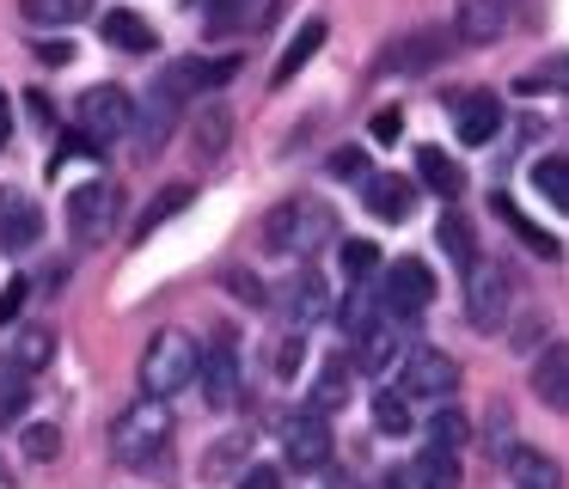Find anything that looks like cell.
Here are the masks:
<instances>
[{"mask_svg":"<svg viewBox=\"0 0 569 489\" xmlns=\"http://www.w3.org/2000/svg\"><path fill=\"white\" fill-rule=\"evenodd\" d=\"M337 239V208L325 196H288L263 214V251L276 257H312Z\"/></svg>","mask_w":569,"mask_h":489,"instance_id":"6da1fadb","label":"cell"},{"mask_svg":"<svg viewBox=\"0 0 569 489\" xmlns=\"http://www.w3.org/2000/svg\"><path fill=\"white\" fill-rule=\"evenodd\" d=\"M166 447H172V398L141 391V398L111 422V452H117V465H136L141 471V465H153Z\"/></svg>","mask_w":569,"mask_h":489,"instance_id":"7a4b0ae2","label":"cell"},{"mask_svg":"<svg viewBox=\"0 0 569 489\" xmlns=\"http://www.w3.org/2000/svg\"><path fill=\"white\" fill-rule=\"evenodd\" d=\"M202 379V349L184 337V330H153L148 349H141V391L153 398H178L184 386Z\"/></svg>","mask_w":569,"mask_h":489,"instance_id":"3957f363","label":"cell"},{"mask_svg":"<svg viewBox=\"0 0 569 489\" xmlns=\"http://www.w3.org/2000/svg\"><path fill=\"white\" fill-rule=\"evenodd\" d=\"M136 117H141V104H136V92H129V86H87V92H80V104H74L80 134H87V141H99V153L111 141H129V134H136Z\"/></svg>","mask_w":569,"mask_h":489,"instance_id":"277c9868","label":"cell"},{"mask_svg":"<svg viewBox=\"0 0 569 489\" xmlns=\"http://www.w3.org/2000/svg\"><path fill=\"white\" fill-rule=\"evenodd\" d=\"M117 227H123V190L104 178L80 183V190H68V232H74L80 244H104L117 239Z\"/></svg>","mask_w":569,"mask_h":489,"instance_id":"5b68a950","label":"cell"},{"mask_svg":"<svg viewBox=\"0 0 569 489\" xmlns=\"http://www.w3.org/2000/svg\"><path fill=\"white\" fill-rule=\"evenodd\" d=\"M515 288H520L515 269H508V263H483V257H478V263L466 269V318L478 330H502L508 312H515Z\"/></svg>","mask_w":569,"mask_h":489,"instance_id":"8992f818","label":"cell"},{"mask_svg":"<svg viewBox=\"0 0 569 489\" xmlns=\"http://www.w3.org/2000/svg\"><path fill=\"white\" fill-rule=\"evenodd\" d=\"M331 452H337V440H331V416L319 410V403H307V410H295L282 422V459H288V471H325L331 465Z\"/></svg>","mask_w":569,"mask_h":489,"instance_id":"52a82bcc","label":"cell"},{"mask_svg":"<svg viewBox=\"0 0 569 489\" xmlns=\"http://www.w3.org/2000/svg\"><path fill=\"white\" fill-rule=\"evenodd\" d=\"M398 386L410 391V398H429V403H447L459 391V361L447 349H435V342H417V349L398 361Z\"/></svg>","mask_w":569,"mask_h":489,"instance_id":"ba28073f","label":"cell"},{"mask_svg":"<svg viewBox=\"0 0 569 489\" xmlns=\"http://www.w3.org/2000/svg\"><path fill=\"white\" fill-rule=\"evenodd\" d=\"M380 293H386V312L392 318H422L435 306V269L422 257H392L380 269Z\"/></svg>","mask_w":569,"mask_h":489,"instance_id":"9c48e42d","label":"cell"},{"mask_svg":"<svg viewBox=\"0 0 569 489\" xmlns=\"http://www.w3.org/2000/svg\"><path fill=\"white\" fill-rule=\"evenodd\" d=\"M233 73H239V56H178L166 61V73L153 86H166L178 98H202V92H221Z\"/></svg>","mask_w":569,"mask_h":489,"instance_id":"30bf717a","label":"cell"},{"mask_svg":"<svg viewBox=\"0 0 569 489\" xmlns=\"http://www.w3.org/2000/svg\"><path fill=\"white\" fill-rule=\"evenodd\" d=\"M459 43H466L459 31H417V37H398V43L386 49L380 61H373V73H422V68H435L441 56H453Z\"/></svg>","mask_w":569,"mask_h":489,"instance_id":"8fae6325","label":"cell"},{"mask_svg":"<svg viewBox=\"0 0 569 489\" xmlns=\"http://www.w3.org/2000/svg\"><path fill=\"white\" fill-rule=\"evenodd\" d=\"M276 312H282L295 330H307V325H319V318H331L337 306H331V288H325L319 269H300V276L282 281V293H276Z\"/></svg>","mask_w":569,"mask_h":489,"instance_id":"7c38bea8","label":"cell"},{"mask_svg":"<svg viewBox=\"0 0 569 489\" xmlns=\"http://www.w3.org/2000/svg\"><path fill=\"white\" fill-rule=\"evenodd\" d=\"M202 398L214 410H233L239 403V342L233 330H214V342L202 349Z\"/></svg>","mask_w":569,"mask_h":489,"instance_id":"4fadbf2b","label":"cell"},{"mask_svg":"<svg viewBox=\"0 0 569 489\" xmlns=\"http://www.w3.org/2000/svg\"><path fill=\"white\" fill-rule=\"evenodd\" d=\"M447 117H453L459 147H490L496 129H502V98L496 92H459V98H447Z\"/></svg>","mask_w":569,"mask_h":489,"instance_id":"5bb4252c","label":"cell"},{"mask_svg":"<svg viewBox=\"0 0 569 489\" xmlns=\"http://www.w3.org/2000/svg\"><path fill=\"white\" fill-rule=\"evenodd\" d=\"M178 110H184V98L178 92H166V86H153V98L141 104V117H136V159H160V147L172 141V129H178Z\"/></svg>","mask_w":569,"mask_h":489,"instance_id":"9a60e30c","label":"cell"},{"mask_svg":"<svg viewBox=\"0 0 569 489\" xmlns=\"http://www.w3.org/2000/svg\"><path fill=\"white\" fill-rule=\"evenodd\" d=\"M527 386H532V398H539L545 410L569 416V342H545V349L532 355Z\"/></svg>","mask_w":569,"mask_h":489,"instance_id":"2e32d148","label":"cell"},{"mask_svg":"<svg viewBox=\"0 0 569 489\" xmlns=\"http://www.w3.org/2000/svg\"><path fill=\"white\" fill-rule=\"evenodd\" d=\"M43 239V208L19 190H0V251H31Z\"/></svg>","mask_w":569,"mask_h":489,"instance_id":"e0dca14e","label":"cell"},{"mask_svg":"<svg viewBox=\"0 0 569 489\" xmlns=\"http://www.w3.org/2000/svg\"><path fill=\"white\" fill-rule=\"evenodd\" d=\"M508 19H515V0H459L453 12V31L466 37V43H496V37L508 31Z\"/></svg>","mask_w":569,"mask_h":489,"instance_id":"ac0fdd59","label":"cell"},{"mask_svg":"<svg viewBox=\"0 0 569 489\" xmlns=\"http://www.w3.org/2000/svg\"><path fill=\"white\" fill-rule=\"evenodd\" d=\"M361 202H368V214H380V220H410L417 214V183L398 178V171H373V178L361 183Z\"/></svg>","mask_w":569,"mask_h":489,"instance_id":"d6986e66","label":"cell"},{"mask_svg":"<svg viewBox=\"0 0 569 489\" xmlns=\"http://www.w3.org/2000/svg\"><path fill=\"white\" fill-rule=\"evenodd\" d=\"M202 19H209L214 37H227V31H258V24L276 19V0H202Z\"/></svg>","mask_w":569,"mask_h":489,"instance_id":"ffe728a7","label":"cell"},{"mask_svg":"<svg viewBox=\"0 0 569 489\" xmlns=\"http://www.w3.org/2000/svg\"><path fill=\"white\" fill-rule=\"evenodd\" d=\"M502 471H508L515 489H563V465H557L551 452H539V447H515L502 459Z\"/></svg>","mask_w":569,"mask_h":489,"instance_id":"44dd1931","label":"cell"},{"mask_svg":"<svg viewBox=\"0 0 569 489\" xmlns=\"http://www.w3.org/2000/svg\"><path fill=\"white\" fill-rule=\"evenodd\" d=\"M349 398H356V355H331V361L312 373V403H319L325 416H337Z\"/></svg>","mask_w":569,"mask_h":489,"instance_id":"7402d4cb","label":"cell"},{"mask_svg":"<svg viewBox=\"0 0 569 489\" xmlns=\"http://www.w3.org/2000/svg\"><path fill=\"white\" fill-rule=\"evenodd\" d=\"M417 178H422V190H435L441 202H459V196H466V171H459V159L441 153V147H417Z\"/></svg>","mask_w":569,"mask_h":489,"instance_id":"603a6c76","label":"cell"},{"mask_svg":"<svg viewBox=\"0 0 569 489\" xmlns=\"http://www.w3.org/2000/svg\"><path fill=\"white\" fill-rule=\"evenodd\" d=\"M99 31H104V43L123 49V56H148L153 49V24L141 19V12H129V7H111L99 19Z\"/></svg>","mask_w":569,"mask_h":489,"instance_id":"cb8c5ba5","label":"cell"},{"mask_svg":"<svg viewBox=\"0 0 569 489\" xmlns=\"http://www.w3.org/2000/svg\"><path fill=\"white\" fill-rule=\"evenodd\" d=\"M410 477H417V489H466L459 452H453V447H429V440H422V452H417V465H410Z\"/></svg>","mask_w":569,"mask_h":489,"instance_id":"d4e9b609","label":"cell"},{"mask_svg":"<svg viewBox=\"0 0 569 489\" xmlns=\"http://www.w3.org/2000/svg\"><path fill=\"white\" fill-rule=\"evenodd\" d=\"M386 318V293L380 288H368V281H356V288H349V300L337 306V325H343V337L356 342L361 330H373Z\"/></svg>","mask_w":569,"mask_h":489,"instance_id":"484cf974","label":"cell"},{"mask_svg":"<svg viewBox=\"0 0 569 489\" xmlns=\"http://www.w3.org/2000/svg\"><path fill=\"white\" fill-rule=\"evenodd\" d=\"M92 7H99V0H19L26 24H38V31H68V24L92 19Z\"/></svg>","mask_w":569,"mask_h":489,"instance_id":"4316f807","label":"cell"},{"mask_svg":"<svg viewBox=\"0 0 569 489\" xmlns=\"http://www.w3.org/2000/svg\"><path fill=\"white\" fill-rule=\"evenodd\" d=\"M190 202H197V183H172V190H160V196L148 202V214L136 220V232H129V239H136V244H141V239H153V232H160L166 220H178Z\"/></svg>","mask_w":569,"mask_h":489,"instance_id":"83f0119b","label":"cell"},{"mask_svg":"<svg viewBox=\"0 0 569 489\" xmlns=\"http://www.w3.org/2000/svg\"><path fill=\"white\" fill-rule=\"evenodd\" d=\"M349 355H356V367H361V373H380V367L398 355V325H392V312H386L373 330H361V337L349 342Z\"/></svg>","mask_w":569,"mask_h":489,"instance_id":"f1b7e54d","label":"cell"},{"mask_svg":"<svg viewBox=\"0 0 569 489\" xmlns=\"http://www.w3.org/2000/svg\"><path fill=\"white\" fill-rule=\"evenodd\" d=\"M319 49H325V19H307V24H300V31H295V37H288L282 61H276V86H288V80H295V73L307 68V61L319 56Z\"/></svg>","mask_w":569,"mask_h":489,"instance_id":"f546056e","label":"cell"},{"mask_svg":"<svg viewBox=\"0 0 569 489\" xmlns=\"http://www.w3.org/2000/svg\"><path fill=\"white\" fill-rule=\"evenodd\" d=\"M7 361L26 367V373H43V367L56 361V325H26V330H19V342L7 349Z\"/></svg>","mask_w":569,"mask_h":489,"instance_id":"4dcf8cb0","label":"cell"},{"mask_svg":"<svg viewBox=\"0 0 569 489\" xmlns=\"http://www.w3.org/2000/svg\"><path fill=\"white\" fill-rule=\"evenodd\" d=\"M532 190H539L545 202L557 208V214H569V153H545V159H532Z\"/></svg>","mask_w":569,"mask_h":489,"instance_id":"1f68e13d","label":"cell"},{"mask_svg":"<svg viewBox=\"0 0 569 489\" xmlns=\"http://www.w3.org/2000/svg\"><path fill=\"white\" fill-rule=\"evenodd\" d=\"M435 239H441V251L453 257L459 269H471V263H478V232H471V220H466V214H453V208H447V214H441V227H435Z\"/></svg>","mask_w":569,"mask_h":489,"instance_id":"d6a6232c","label":"cell"},{"mask_svg":"<svg viewBox=\"0 0 569 489\" xmlns=\"http://www.w3.org/2000/svg\"><path fill=\"white\" fill-rule=\"evenodd\" d=\"M410 391L405 386H392V391H380V398H373V428H380V435H410V422H417V416H410Z\"/></svg>","mask_w":569,"mask_h":489,"instance_id":"836d02e7","label":"cell"},{"mask_svg":"<svg viewBox=\"0 0 569 489\" xmlns=\"http://www.w3.org/2000/svg\"><path fill=\"white\" fill-rule=\"evenodd\" d=\"M227 134H233V110H227V104H209V110L197 117V153H202V159H221V153H227Z\"/></svg>","mask_w":569,"mask_h":489,"instance_id":"e575fe53","label":"cell"},{"mask_svg":"<svg viewBox=\"0 0 569 489\" xmlns=\"http://www.w3.org/2000/svg\"><path fill=\"white\" fill-rule=\"evenodd\" d=\"M496 214H502L508 227H515L520 239H527V251H532V257H563V244H557V239H551V232H545V227H532V220L520 214L515 202H508V196H496Z\"/></svg>","mask_w":569,"mask_h":489,"instance_id":"d590c367","label":"cell"},{"mask_svg":"<svg viewBox=\"0 0 569 489\" xmlns=\"http://www.w3.org/2000/svg\"><path fill=\"white\" fill-rule=\"evenodd\" d=\"M515 447H520V440H515V410H508V403H490V416H483V452L502 465Z\"/></svg>","mask_w":569,"mask_h":489,"instance_id":"8d00e7d4","label":"cell"},{"mask_svg":"<svg viewBox=\"0 0 569 489\" xmlns=\"http://www.w3.org/2000/svg\"><path fill=\"white\" fill-rule=\"evenodd\" d=\"M26 367H13V361H7V367H0V422H7V428H13L19 422V416H26V403H31V386H26Z\"/></svg>","mask_w":569,"mask_h":489,"instance_id":"74e56055","label":"cell"},{"mask_svg":"<svg viewBox=\"0 0 569 489\" xmlns=\"http://www.w3.org/2000/svg\"><path fill=\"white\" fill-rule=\"evenodd\" d=\"M466 440H471V422H466V410H453V403H441V410L429 416V447H453V452H466Z\"/></svg>","mask_w":569,"mask_h":489,"instance_id":"f35d334b","label":"cell"},{"mask_svg":"<svg viewBox=\"0 0 569 489\" xmlns=\"http://www.w3.org/2000/svg\"><path fill=\"white\" fill-rule=\"evenodd\" d=\"M515 86H520V92H569V49H563V56H551V61H539V68H527Z\"/></svg>","mask_w":569,"mask_h":489,"instance_id":"ab89813d","label":"cell"},{"mask_svg":"<svg viewBox=\"0 0 569 489\" xmlns=\"http://www.w3.org/2000/svg\"><path fill=\"white\" fill-rule=\"evenodd\" d=\"M373 269H386L380 244H373V239H343V276L349 281H368Z\"/></svg>","mask_w":569,"mask_h":489,"instance_id":"60d3db41","label":"cell"},{"mask_svg":"<svg viewBox=\"0 0 569 489\" xmlns=\"http://www.w3.org/2000/svg\"><path fill=\"white\" fill-rule=\"evenodd\" d=\"M19 440H26V452L38 465L62 459V428H56V422H26V428H19Z\"/></svg>","mask_w":569,"mask_h":489,"instance_id":"b9f144b4","label":"cell"},{"mask_svg":"<svg viewBox=\"0 0 569 489\" xmlns=\"http://www.w3.org/2000/svg\"><path fill=\"white\" fill-rule=\"evenodd\" d=\"M31 306V281L26 276H13V281H0V325H13L19 312Z\"/></svg>","mask_w":569,"mask_h":489,"instance_id":"7bdbcfd3","label":"cell"},{"mask_svg":"<svg viewBox=\"0 0 569 489\" xmlns=\"http://www.w3.org/2000/svg\"><path fill=\"white\" fill-rule=\"evenodd\" d=\"M227 288H233L246 306H276V293H263V281L251 276V269H227Z\"/></svg>","mask_w":569,"mask_h":489,"instance_id":"ee69618b","label":"cell"},{"mask_svg":"<svg viewBox=\"0 0 569 489\" xmlns=\"http://www.w3.org/2000/svg\"><path fill=\"white\" fill-rule=\"evenodd\" d=\"M331 178L368 183V178H373V171H368V153H361V147H343V153H331Z\"/></svg>","mask_w":569,"mask_h":489,"instance_id":"f6af8a7d","label":"cell"},{"mask_svg":"<svg viewBox=\"0 0 569 489\" xmlns=\"http://www.w3.org/2000/svg\"><path fill=\"white\" fill-rule=\"evenodd\" d=\"M300 361H307V337H282V349H276V379H295L300 373Z\"/></svg>","mask_w":569,"mask_h":489,"instance_id":"bcb514c9","label":"cell"},{"mask_svg":"<svg viewBox=\"0 0 569 489\" xmlns=\"http://www.w3.org/2000/svg\"><path fill=\"white\" fill-rule=\"evenodd\" d=\"M239 489H288V483L276 465H251V471H239Z\"/></svg>","mask_w":569,"mask_h":489,"instance_id":"7dc6e473","label":"cell"},{"mask_svg":"<svg viewBox=\"0 0 569 489\" xmlns=\"http://www.w3.org/2000/svg\"><path fill=\"white\" fill-rule=\"evenodd\" d=\"M239 452H246V435H233V440H227V447H221V452H209V477H221V471H233V459H239Z\"/></svg>","mask_w":569,"mask_h":489,"instance_id":"c3c4849f","label":"cell"},{"mask_svg":"<svg viewBox=\"0 0 569 489\" xmlns=\"http://www.w3.org/2000/svg\"><path fill=\"white\" fill-rule=\"evenodd\" d=\"M398 129H405L398 110H380V117H373V141H398Z\"/></svg>","mask_w":569,"mask_h":489,"instance_id":"681fc988","label":"cell"},{"mask_svg":"<svg viewBox=\"0 0 569 489\" xmlns=\"http://www.w3.org/2000/svg\"><path fill=\"white\" fill-rule=\"evenodd\" d=\"M38 56L50 61V68H62V61H74V43H38Z\"/></svg>","mask_w":569,"mask_h":489,"instance_id":"f907efd6","label":"cell"},{"mask_svg":"<svg viewBox=\"0 0 569 489\" xmlns=\"http://www.w3.org/2000/svg\"><path fill=\"white\" fill-rule=\"evenodd\" d=\"M386 489H417V477H410V471H392V477H386Z\"/></svg>","mask_w":569,"mask_h":489,"instance_id":"816d5d0a","label":"cell"},{"mask_svg":"<svg viewBox=\"0 0 569 489\" xmlns=\"http://www.w3.org/2000/svg\"><path fill=\"white\" fill-rule=\"evenodd\" d=\"M0 489H13V471H7V459H0Z\"/></svg>","mask_w":569,"mask_h":489,"instance_id":"f5cc1de1","label":"cell"}]
</instances>
